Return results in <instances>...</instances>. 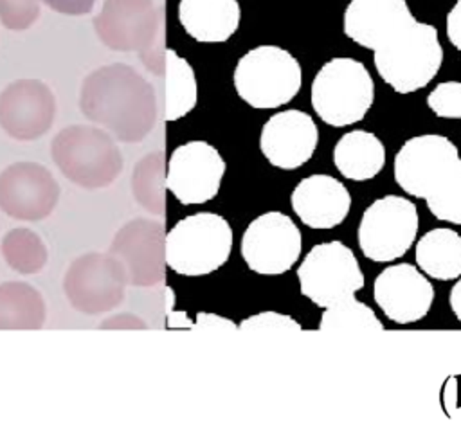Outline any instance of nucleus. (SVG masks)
<instances>
[{
  "label": "nucleus",
  "mask_w": 461,
  "mask_h": 432,
  "mask_svg": "<svg viewBox=\"0 0 461 432\" xmlns=\"http://www.w3.org/2000/svg\"><path fill=\"white\" fill-rule=\"evenodd\" d=\"M232 230L214 212H196L180 220L166 236V263L180 275H207L230 254Z\"/></svg>",
  "instance_id": "423d86ee"
},
{
  "label": "nucleus",
  "mask_w": 461,
  "mask_h": 432,
  "mask_svg": "<svg viewBox=\"0 0 461 432\" xmlns=\"http://www.w3.org/2000/svg\"><path fill=\"white\" fill-rule=\"evenodd\" d=\"M459 160L456 144L436 133L407 139L394 157V180L414 198H427Z\"/></svg>",
  "instance_id": "9b49d317"
},
{
  "label": "nucleus",
  "mask_w": 461,
  "mask_h": 432,
  "mask_svg": "<svg viewBox=\"0 0 461 432\" xmlns=\"http://www.w3.org/2000/svg\"><path fill=\"white\" fill-rule=\"evenodd\" d=\"M79 106L86 119L124 142L142 140L157 121L155 88L124 63L90 72L81 85Z\"/></svg>",
  "instance_id": "f257e3e1"
},
{
  "label": "nucleus",
  "mask_w": 461,
  "mask_h": 432,
  "mask_svg": "<svg viewBox=\"0 0 461 432\" xmlns=\"http://www.w3.org/2000/svg\"><path fill=\"white\" fill-rule=\"evenodd\" d=\"M41 0H0V22L11 31L29 29L40 16Z\"/></svg>",
  "instance_id": "7c9ffc66"
},
{
  "label": "nucleus",
  "mask_w": 461,
  "mask_h": 432,
  "mask_svg": "<svg viewBox=\"0 0 461 432\" xmlns=\"http://www.w3.org/2000/svg\"><path fill=\"white\" fill-rule=\"evenodd\" d=\"M414 20L407 0H349L342 29L357 45L376 50Z\"/></svg>",
  "instance_id": "6ab92c4d"
},
{
  "label": "nucleus",
  "mask_w": 461,
  "mask_h": 432,
  "mask_svg": "<svg viewBox=\"0 0 461 432\" xmlns=\"http://www.w3.org/2000/svg\"><path fill=\"white\" fill-rule=\"evenodd\" d=\"M447 36L450 43L461 50V0H457L447 14Z\"/></svg>",
  "instance_id": "72a5a7b5"
},
{
  "label": "nucleus",
  "mask_w": 461,
  "mask_h": 432,
  "mask_svg": "<svg viewBox=\"0 0 461 432\" xmlns=\"http://www.w3.org/2000/svg\"><path fill=\"white\" fill-rule=\"evenodd\" d=\"M427 106L443 119H461V81L438 83L427 95Z\"/></svg>",
  "instance_id": "c756f323"
},
{
  "label": "nucleus",
  "mask_w": 461,
  "mask_h": 432,
  "mask_svg": "<svg viewBox=\"0 0 461 432\" xmlns=\"http://www.w3.org/2000/svg\"><path fill=\"white\" fill-rule=\"evenodd\" d=\"M450 308L454 311V315L457 317V320L461 322V277H457L456 284L450 290V297H448Z\"/></svg>",
  "instance_id": "e433bc0d"
},
{
  "label": "nucleus",
  "mask_w": 461,
  "mask_h": 432,
  "mask_svg": "<svg viewBox=\"0 0 461 432\" xmlns=\"http://www.w3.org/2000/svg\"><path fill=\"white\" fill-rule=\"evenodd\" d=\"M301 293L313 304L328 308L364 288V274L357 256L342 241L315 245L297 268Z\"/></svg>",
  "instance_id": "1a4fd4ad"
},
{
  "label": "nucleus",
  "mask_w": 461,
  "mask_h": 432,
  "mask_svg": "<svg viewBox=\"0 0 461 432\" xmlns=\"http://www.w3.org/2000/svg\"><path fill=\"white\" fill-rule=\"evenodd\" d=\"M50 9L61 14H86L92 11L95 0H41Z\"/></svg>",
  "instance_id": "473e14b6"
},
{
  "label": "nucleus",
  "mask_w": 461,
  "mask_h": 432,
  "mask_svg": "<svg viewBox=\"0 0 461 432\" xmlns=\"http://www.w3.org/2000/svg\"><path fill=\"white\" fill-rule=\"evenodd\" d=\"M420 270L438 281L461 277V236L447 227L425 232L416 243Z\"/></svg>",
  "instance_id": "5701e85b"
},
{
  "label": "nucleus",
  "mask_w": 461,
  "mask_h": 432,
  "mask_svg": "<svg viewBox=\"0 0 461 432\" xmlns=\"http://www.w3.org/2000/svg\"><path fill=\"white\" fill-rule=\"evenodd\" d=\"M378 76L398 94L427 86L441 68L443 47L438 29L414 20L387 43L373 50Z\"/></svg>",
  "instance_id": "7ed1b4c3"
},
{
  "label": "nucleus",
  "mask_w": 461,
  "mask_h": 432,
  "mask_svg": "<svg viewBox=\"0 0 461 432\" xmlns=\"http://www.w3.org/2000/svg\"><path fill=\"white\" fill-rule=\"evenodd\" d=\"M101 328H112V329H146V322L131 313H121L115 317H110L101 324Z\"/></svg>",
  "instance_id": "f704fd0d"
},
{
  "label": "nucleus",
  "mask_w": 461,
  "mask_h": 432,
  "mask_svg": "<svg viewBox=\"0 0 461 432\" xmlns=\"http://www.w3.org/2000/svg\"><path fill=\"white\" fill-rule=\"evenodd\" d=\"M166 160L162 151L142 157L131 175L133 198L155 216L166 214Z\"/></svg>",
  "instance_id": "a878e982"
},
{
  "label": "nucleus",
  "mask_w": 461,
  "mask_h": 432,
  "mask_svg": "<svg viewBox=\"0 0 461 432\" xmlns=\"http://www.w3.org/2000/svg\"><path fill=\"white\" fill-rule=\"evenodd\" d=\"M54 115V94L40 79H16L0 94V126L16 140L40 139L52 126Z\"/></svg>",
  "instance_id": "dca6fc26"
},
{
  "label": "nucleus",
  "mask_w": 461,
  "mask_h": 432,
  "mask_svg": "<svg viewBox=\"0 0 461 432\" xmlns=\"http://www.w3.org/2000/svg\"><path fill=\"white\" fill-rule=\"evenodd\" d=\"M319 329L326 333H367L384 331V324L367 304L351 295L324 308Z\"/></svg>",
  "instance_id": "bb28decb"
},
{
  "label": "nucleus",
  "mask_w": 461,
  "mask_h": 432,
  "mask_svg": "<svg viewBox=\"0 0 461 432\" xmlns=\"http://www.w3.org/2000/svg\"><path fill=\"white\" fill-rule=\"evenodd\" d=\"M164 119L176 121L196 104V79L191 65L173 49H166L164 63Z\"/></svg>",
  "instance_id": "393cba45"
},
{
  "label": "nucleus",
  "mask_w": 461,
  "mask_h": 432,
  "mask_svg": "<svg viewBox=\"0 0 461 432\" xmlns=\"http://www.w3.org/2000/svg\"><path fill=\"white\" fill-rule=\"evenodd\" d=\"M299 61L285 49L261 45L249 50L234 68L238 95L254 108L286 104L301 88Z\"/></svg>",
  "instance_id": "0eeeda50"
},
{
  "label": "nucleus",
  "mask_w": 461,
  "mask_h": 432,
  "mask_svg": "<svg viewBox=\"0 0 461 432\" xmlns=\"http://www.w3.org/2000/svg\"><path fill=\"white\" fill-rule=\"evenodd\" d=\"M240 329L249 333H295L301 331V324L285 313L261 311L245 319Z\"/></svg>",
  "instance_id": "2f4dec72"
},
{
  "label": "nucleus",
  "mask_w": 461,
  "mask_h": 432,
  "mask_svg": "<svg viewBox=\"0 0 461 432\" xmlns=\"http://www.w3.org/2000/svg\"><path fill=\"white\" fill-rule=\"evenodd\" d=\"M50 155L59 171L85 189L110 185L122 169V155L113 139L95 126L72 124L56 133Z\"/></svg>",
  "instance_id": "39448f33"
},
{
  "label": "nucleus",
  "mask_w": 461,
  "mask_h": 432,
  "mask_svg": "<svg viewBox=\"0 0 461 432\" xmlns=\"http://www.w3.org/2000/svg\"><path fill=\"white\" fill-rule=\"evenodd\" d=\"M41 293L22 281L0 284V329H40L45 322Z\"/></svg>",
  "instance_id": "b1692460"
},
{
  "label": "nucleus",
  "mask_w": 461,
  "mask_h": 432,
  "mask_svg": "<svg viewBox=\"0 0 461 432\" xmlns=\"http://www.w3.org/2000/svg\"><path fill=\"white\" fill-rule=\"evenodd\" d=\"M292 207L301 221L312 229H333L340 225L351 209V194L346 185L330 175H310L292 193Z\"/></svg>",
  "instance_id": "aec40b11"
},
{
  "label": "nucleus",
  "mask_w": 461,
  "mask_h": 432,
  "mask_svg": "<svg viewBox=\"0 0 461 432\" xmlns=\"http://www.w3.org/2000/svg\"><path fill=\"white\" fill-rule=\"evenodd\" d=\"M94 27L108 49L137 52L149 72L162 76L166 27L162 7L155 0H104Z\"/></svg>",
  "instance_id": "f03ea898"
},
{
  "label": "nucleus",
  "mask_w": 461,
  "mask_h": 432,
  "mask_svg": "<svg viewBox=\"0 0 461 432\" xmlns=\"http://www.w3.org/2000/svg\"><path fill=\"white\" fill-rule=\"evenodd\" d=\"M317 142V124L301 110H285L272 115L263 124L259 137L263 155L272 166L281 169H295L308 162Z\"/></svg>",
  "instance_id": "a211bd4d"
},
{
  "label": "nucleus",
  "mask_w": 461,
  "mask_h": 432,
  "mask_svg": "<svg viewBox=\"0 0 461 432\" xmlns=\"http://www.w3.org/2000/svg\"><path fill=\"white\" fill-rule=\"evenodd\" d=\"M333 162L342 176L355 182L369 180L382 171L385 164V148L375 133L351 130L337 140Z\"/></svg>",
  "instance_id": "4be33fe9"
},
{
  "label": "nucleus",
  "mask_w": 461,
  "mask_h": 432,
  "mask_svg": "<svg viewBox=\"0 0 461 432\" xmlns=\"http://www.w3.org/2000/svg\"><path fill=\"white\" fill-rule=\"evenodd\" d=\"M425 202L438 220L461 225V158Z\"/></svg>",
  "instance_id": "c85d7f7f"
},
{
  "label": "nucleus",
  "mask_w": 461,
  "mask_h": 432,
  "mask_svg": "<svg viewBox=\"0 0 461 432\" xmlns=\"http://www.w3.org/2000/svg\"><path fill=\"white\" fill-rule=\"evenodd\" d=\"M2 256L18 274H36L47 263V247L41 238L29 229H13L2 239Z\"/></svg>",
  "instance_id": "cd10ccee"
},
{
  "label": "nucleus",
  "mask_w": 461,
  "mask_h": 432,
  "mask_svg": "<svg viewBox=\"0 0 461 432\" xmlns=\"http://www.w3.org/2000/svg\"><path fill=\"white\" fill-rule=\"evenodd\" d=\"M122 265L126 279L133 286H157L164 283L166 232L157 220L137 218L122 225L110 250Z\"/></svg>",
  "instance_id": "ddd939ff"
},
{
  "label": "nucleus",
  "mask_w": 461,
  "mask_h": 432,
  "mask_svg": "<svg viewBox=\"0 0 461 432\" xmlns=\"http://www.w3.org/2000/svg\"><path fill=\"white\" fill-rule=\"evenodd\" d=\"M301 232L292 218L270 211L247 227L241 256L250 270L261 275H279L294 266L301 256Z\"/></svg>",
  "instance_id": "f8f14e48"
},
{
  "label": "nucleus",
  "mask_w": 461,
  "mask_h": 432,
  "mask_svg": "<svg viewBox=\"0 0 461 432\" xmlns=\"http://www.w3.org/2000/svg\"><path fill=\"white\" fill-rule=\"evenodd\" d=\"M238 0H180L178 20L198 41H225L240 25Z\"/></svg>",
  "instance_id": "412c9836"
},
{
  "label": "nucleus",
  "mask_w": 461,
  "mask_h": 432,
  "mask_svg": "<svg viewBox=\"0 0 461 432\" xmlns=\"http://www.w3.org/2000/svg\"><path fill=\"white\" fill-rule=\"evenodd\" d=\"M312 106L330 126L342 128L366 117L375 101V83L366 65L353 58H331L312 81Z\"/></svg>",
  "instance_id": "20e7f679"
},
{
  "label": "nucleus",
  "mask_w": 461,
  "mask_h": 432,
  "mask_svg": "<svg viewBox=\"0 0 461 432\" xmlns=\"http://www.w3.org/2000/svg\"><path fill=\"white\" fill-rule=\"evenodd\" d=\"M196 328L198 329H209V331L211 329L218 331V329H223V328L236 329V326L232 322H229V320H225L218 315H212V313H198L196 315Z\"/></svg>",
  "instance_id": "c9c22d12"
},
{
  "label": "nucleus",
  "mask_w": 461,
  "mask_h": 432,
  "mask_svg": "<svg viewBox=\"0 0 461 432\" xmlns=\"http://www.w3.org/2000/svg\"><path fill=\"white\" fill-rule=\"evenodd\" d=\"M223 173L220 153L203 140H191L171 153L166 185L184 205L203 203L216 196Z\"/></svg>",
  "instance_id": "4468645a"
},
{
  "label": "nucleus",
  "mask_w": 461,
  "mask_h": 432,
  "mask_svg": "<svg viewBox=\"0 0 461 432\" xmlns=\"http://www.w3.org/2000/svg\"><path fill=\"white\" fill-rule=\"evenodd\" d=\"M126 283V272L112 252H88L72 261L63 288L76 310L104 313L122 302Z\"/></svg>",
  "instance_id": "9d476101"
},
{
  "label": "nucleus",
  "mask_w": 461,
  "mask_h": 432,
  "mask_svg": "<svg viewBox=\"0 0 461 432\" xmlns=\"http://www.w3.org/2000/svg\"><path fill=\"white\" fill-rule=\"evenodd\" d=\"M59 198L52 173L36 162H14L0 173V209L16 220L47 218Z\"/></svg>",
  "instance_id": "2eb2a0df"
},
{
  "label": "nucleus",
  "mask_w": 461,
  "mask_h": 432,
  "mask_svg": "<svg viewBox=\"0 0 461 432\" xmlns=\"http://www.w3.org/2000/svg\"><path fill=\"white\" fill-rule=\"evenodd\" d=\"M418 227L416 205L409 198L385 194L364 211L357 241L367 259L389 263L407 254L418 236Z\"/></svg>",
  "instance_id": "6e6552de"
},
{
  "label": "nucleus",
  "mask_w": 461,
  "mask_h": 432,
  "mask_svg": "<svg viewBox=\"0 0 461 432\" xmlns=\"http://www.w3.org/2000/svg\"><path fill=\"white\" fill-rule=\"evenodd\" d=\"M373 297L387 319L396 324H412L429 313L434 286L414 265L396 263L376 275Z\"/></svg>",
  "instance_id": "f3484780"
}]
</instances>
